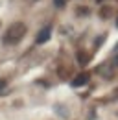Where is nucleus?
<instances>
[{"mask_svg":"<svg viewBox=\"0 0 118 120\" xmlns=\"http://www.w3.org/2000/svg\"><path fill=\"white\" fill-rule=\"evenodd\" d=\"M24 35H26V24L24 22H15L7 28L6 35H4V45H17Z\"/></svg>","mask_w":118,"mask_h":120,"instance_id":"nucleus-1","label":"nucleus"},{"mask_svg":"<svg viewBox=\"0 0 118 120\" xmlns=\"http://www.w3.org/2000/svg\"><path fill=\"white\" fill-rule=\"evenodd\" d=\"M50 33H52V28H50V26H46L44 30L39 31V35H37L35 43H37V45H43V43H46V41L50 39Z\"/></svg>","mask_w":118,"mask_h":120,"instance_id":"nucleus-2","label":"nucleus"},{"mask_svg":"<svg viewBox=\"0 0 118 120\" xmlns=\"http://www.w3.org/2000/svg\"><path fill=\"white\" fill-rule=\"evenodd\" d=\"M65 4V0H55V6H63Z\"/></svg>","mask_w":118,"mask_h":120,"instance_id":"nucleus-6","label":"nucleus"},{"mask_svg":"<svg viewBox=\"0 0 118 120\" xmlns=\"http://www.w3.org/2000/svg\"><path fill=\"white\" fill-rule=\"evenodd\" d=\"M114 54H118V45H116V46H114Z\"/></svg>","mask_w":118,"mask_h":120,"instance_id":"nucleus-7","label":"nucleus"},{"mask_svg":"<svg viewBox=\"0 0 118 120\" xmlns=\"http://www.w3.org/2000/svg\"><path fill=\"white\" fill-rule=\"evenodd\" d=\"M0 26H2V24H0Z\"/></svg>","mask_w":118,"mask_h":120,"instance_id":"nucleus-8","label":"nucleus"},{"mask_svg":"<svg viewBox=\"0 0 118 120\" xmlns=\"http://www.w3.org/2000/svg\"><path fill=\"white\" fill-rule=\"evenodd\" d=\"M6 83H7V81H6V78H0V89H4V87H6Z\"/></svg>","mask_w":118,"mask_h":120,"instance_id":"nucleus-5","label":"nucleus"},{"mask_svg":"<svg viewBox=\"0 0 118 120\" xmlns=\"http://www.w3.org/2000/svg\"><path fill=\"white\" fill-rule=\"evenodd\" d=\"M87 81H88V74L83 72V74L76 76V78L72 79V87H81V85H83V83H87Z\"/></svg>","mask_w":118,"mask_h":120,"instance_id":"nucleus-3","label":"nucleus"},{"mask_svg":"<svg viewBox=\"0 0 118 120\" xmlns=\"http://www.w3.org/2000/svg\"><path fill=\"white\" fill-rule=\"evenodd\" d=\"M77 13H79V17H85L87 13H90L87 8H77Z\"/></svg>","mask_w":118,"mask_h":120,"instance_id":"nucleus-4","label":"nucleus"}]
</instances>
